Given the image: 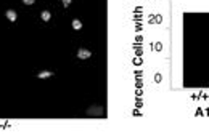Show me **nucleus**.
Returning a JSON list of instances; mask_svg holds the SVG:
<instances>
[{
    "instance_id": "nucleus-1",
    "label": "nucleus",
    "mask_w": 209,
    "mask_h": 136,
    "mask_svg": "<svg viewBox=\"0 0 209 136\" xmlns=\"http://www.w3.org/2000/svg\"><path fill=\"white\" fill-rule=\"evenodd\" d=\"M90 56H92V53H90L87 48L77 50V58H79V59H87V58H90Z\"/></svg>"
},
{
    "instance_id": "nucleus-2",
    "label": "nucleus",
    "mask_w": 209,
    "mask_h": 136,
    "mask_svg": "<svg viewBox=\"0 0 209 136\" xmlns=\"http://www.w3.org/2000/svg\"><path fill=\"white\" fill-rule=\"evenodd\" d=\"M7 18H8V21L15 22L16 18H18V16H16V11H15V10H8V11H7Z\"/></svg>"
},
{
    "instance_id": "nucleus-3",
    "label": "nucleus",
    "mask_w": 209,
    "mask_h": 136,
    "mask_svg": "<svg viewBox=\"0 0 209 136\" xmlns=\"http://www.w3.org/2000/svg\"><path fill=\"white\" fill-rule=\"evenodd\" d=\"M72 29H76V31L82 29V22L79 19H72Z\"/></svg>"
},
{
    "instance_id": "nucleus-4",
    "label": "nucleus",
    "mask_w": 209,
    "mask_h": 136,
    "mask_svg": "<svg viewBox=\"0 0 209 136\" xmlns=\"http://www.w3.org/2000/svg\"><path fill=\"white\" fill-rule=\"evenodd\" d=\"M53 75V74L52 72H50V71H44V72H40V74H39V78H47V77H52Z\"/></svg>"
},
{
    "instance_id": "nucleus-5",
    "label": "nucleus",
    "mask_w": 209,
    "mask_h": 136,
    "mask_svg": "<svg viewBox=\"0 0 209 136\" xmlns=\"http://www.w3.org/2000/svg\"><path fill=\"white\" fill-rule=\"evenodd\" d=\"M40 18H42L44 21H48V19H50V11H42Z\"/></svg>"
},
{
    "instance_id": "nucleus-6",
    "label": "nucleus",
    "mask_w": 209,
    "mask_h": 136,
    "mask_svg": "<svg viewBox=\"0 0 209 136\" xmlns=\"http://www.w3.org/2000/svg\"><path fill=\"white\" fill-rule=\"evenodd\" d=\"M36 0H23V3H26V5H32Z\"/></svg>"
},
{
    "instance_id": "nucleus-7",
    "label": "nucleus",
    "mask_w": 209,
    "mask_h": 136,
    "mask_svg": "<svg viewBox=\"0 0 209 136\" xmlns=\"http://www.w3.org/2000/svg\"><path fill=\"white\" fill-rule=\"evenodd\" d=\"M69 3H71V0H63V5H64V7H68Z\"/></svg>"
}]
</instances>
